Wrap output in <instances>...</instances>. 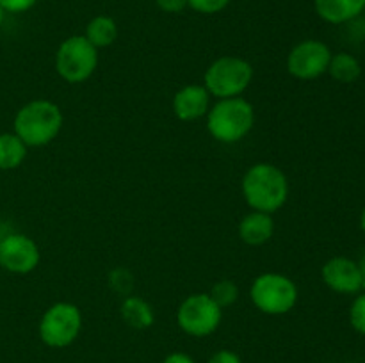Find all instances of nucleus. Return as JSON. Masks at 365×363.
<instances>
[{
  "label": "nucleus",
  "mask_w": 365,
  "mask_h": 363,
  "mask_svg": "<svg viewBox=\"0 0 365 363\" xmlns=\"http://www.w3.org/2000/svg\"><path fill=\"white\" fill-rule=\"evenodd\" d=\"M331 52L327 43L319 39H305L291 50L287 57V70L299 80H312L328 71Z\"/></svg>",
  "instance_id": "nucleus-9"
},
{
  "label": "nucleus",
  "mask_w": 365,
  "mask_h": 363,
  "mask_svg": "<svg viewBox=\"0 0 365 363\" xmlns=\"http://www.w3.org/2000/svg\"><path fill=\"white\" fill-rule=\"evenodd\" d=\"M253 80V68L241 57L227 56L214 60L205 71V89L216 98H235Z\"/></svg>",
  "instance_id": "nucleus-4"
},
{
  "label": "nucleus",
  "mask_w": 365,
  "mask_h": 363,
  "mask_svg": "<svg viewBox=\"0 0 365 363\" xmlns=\"http://www.w3.org/2000/svg\"><path fill=\"white\" fill-rule=\"evenodd\" d=\"M328 71H330L331 77L337 82H342V84H351L362 73V66H360L359 59L351 53H335L331 56L330 64H328Z\"/></svg>",
  "instance_id": "nucleus-18"
},
{
  "label": "nucleus",
  "mask_w": 365,
  "mask_h": 363,
  "mask_svg": "<svg viewBox=\"0 0 365 363\" xmlns=\"http://www.w3.org/2000/svg\"><path fill=\"white\" fill-rule=\"evenodd\" d=\"M274 223L271 214L257 212L253 210L252 214L245 217L239 224V237L242 242L248 246H262L273 237Z\"/></svg>",
  "instance_id": "nucleus-14"
},
{
  "label": "nucleus",
  "mask_w": 365,
  "mask_h": 363,
  "mask_svg": "<svg viewBox=\"0 0 365 363\" xmlns=\"http://www.w3.org/2000/svg\"><path fill=\"white\" fill-rule=\"evenodd\" d=\"M353 363H355V362H353Z\"/></svg>",
  "instance_id": "nucleus-29"
},
{
  "label": "nucleus",
  "mask_w": 365,
  "mask_h": 363,
  "mask_svg": "<svg viewBox=\"0 0 365 363\" xmlns=\"http://www.w3.org/2000/svg\"><path fill=\"white\" fill-rule=\"evenodd\" d=\"M4 20H6V11H4V7L0 6V25L4 23Z\"/></svg>",
  "instance_id": "nucleus-28"
},
{
  "label": "nucleus",
  "mask_w": 365,
  "mask_h": 363,
  "mask_svg": "<svg viewBox=\"0 0 365 363\" xmlns=\"http://www.w3.org/2000/svg\"><path fill=\"white\" fill-rule=\"evenodd\" d=\"M86 39L91 43L96 48H106V46L113 45L118 38V25L107 14H98L93 18L86 27Z\"/></svg>",
  "instance_id": "nucleus-17"
},
{
  "label": "nucleus",
  "mask_w": 365,
  "mask_h": 363,
  "mask_svg": "<svg viewBox=\"0 0 365 363\" xmlns=\"http://www.w3.org/2000/svg\"><path fill=\"white\" fill-rule=\"evenodd\" d=\"M163 363H195L191 356L184 354V352H173V354L166 356Z\"/></svg>",
  "instance_id": "nucleus-25"
},
{
  "label": "nucleus",
  "mask_w": 365,
  "mask_h": 363,
  "mask_svg": "<svg viewBox=\"0 0 365 363\" xmlns=\"http://www.w3.org/2000/svg\"><path fill=\"white\" fill-rule=\"evenodd\" d=\"M321 20L331 25L348 23L365 11V0H314Z\"/></svg>",
  "instance_id": "nucleus-13"
},
{
  "label": "nucleus",
  "mask_w": 365,
  "mask_h": 363,
  "mask_svg": "<svg viewBox=\"0 0 365 363\" xmlns=\"http://www.w3.org/2000/svg\"><path fill=\"white\" fill-rule=\"evenodd\" d=\"M210 95L205 85H185L175 95L173 110L178 120L195 121L209 112Z\"/></svg>",
  "instance_id": "nucleus-12"
},
{
  "label": "nucleus",
  "mask_w": 365,
  "mask_h": 363,
  "mask_svg": "<svg viewBox=\"0 0 365 363\" xmlns=\"http://www.w3.org/2000/svg\"><path fill=\"white\" fill-rule=\"evenodd\" d=\"M27 157V144L16 134H0V171H11L21 166Z\"/></svg>",
  "instance_id": "nucleus-16"
},
{
  "label": "nucleus",
  "mask_w": 365,
  "mask_h": 363,
  "mask_svg": "<svg viewBox=\"0 0 365 363\" xmlns=\"http://www.w3.org/2000/svg\"><path fill=\"white\" fill-rule=\"evenodd\" d=\"M223 308L209 294H192L182 301L177 312V322L191 337H207L217 330Z\"/></svg>",
  "instance_id": "nucleus-8"
},
{
  "label": "nucleus",
  "mask_w": 365,
  "mask_h": 363,
  "mask_svg": "<svg viewBox=\"0 0 365 363\" xmlns=\"http://www.w3.org/2000/svg\"><path fill=\"white\" fill-rule=\"evenodd\" d=\"M98 66V48L86 36H70L61 43L56 53V70L70 84L84 82Z\"/></svg>",
  "instance_id": "nucleus-6"
},
{
  "label": "nucleus",
  "mask_w": 365,
  "mask_h": 363,
  "mask_svg": "<svg viewBox=\"0 0 365 363\" xmlns=\"http://www.w3.org/2000/svg\"><path fill=\"white\" fill-rule=\"evenodd\" d=\"M39 248L31 237L11 233L0 241V267L13 274H29L38 267Z\"/></svg>",
  "instance_id": "nucleus-10"
},
{
  "label": "nucleus",
  "mask_w": 365,
  "mask_h": 363,
  "mask_svg": "<svg viewBox=\"0 0 365 363\" xmlns=\"http://www.w3.org/2000/svg\"><path fill=\"white\" fill-rule=\"evenodd\" d=\"M250 295L260 312L267 315H284L298 302V287L284 274L266 273L255 278Z\"/></svg>",
  "instance_id": "nucleus-5"
},
{
  "label": "nucleus",
  "mask_w": 365,
  "mask_h": 363,
  "mask_svg": "<svg viewBox=\"0 0 365 363\" xmlns=\"http://www.w3.org/2000/svg\"><path fill=\"white\" fill-rule=\"evenodd\" d=\"M209 295L221 306V308H227V306L234 305L235 302V299H237L239 295V288L234 281L223 280L217 281V283L214 285Z\"/></svg>",
  "instance_id": "nucleus-19"
},
{
  "label": "nucleus",
  "mask_w": 365,
  "mask_h": 363,
  "mask_svg": "<svg viewBox=\"0 0 365 363\" xmlns=\"http://www.w3.org/2000/svg\"><path fill=\"white\" fill-rule=\"evenodd\" d=\"M255 125V110L245 98L220 100L207 116V128L220 142H237L252 132Z\"/></svg>",
  "instance_id": "nucleus-3"
},
{
  "label": "nucleus",
  "mask_w": 365,
  "mask_h": 363,
  "mask_svg": "<svg viewBox=\"0 0 365 363\" xmlns=\"http://www.w3.org/2000/svg\"><path fill=\"white\" fill-rule=\"evenodd\" d=\"M349 322L355 327V331L365 335V294H360L353 301L351 308H349Z\"/></svg>",
  "instance_id": "nucleus-20"
},
{
  "label": "nucleus",
  "mask_w": 365,
  "mask_h": 363,
  "mask_svg": "<svg viewBox=\"0 0 365 363\" xmlns=\"http://www.w3.org/2000/svg\"><path fill=\"white\" fill-rule=\"evenodd\" d=\"M121 317H123L128 326L135 327V330H146L155 320L152 306L145 299L138 298V295L125 298L123 305H121Z\"/></svg>",
  "instance_id": "nucleus-15"
},
{
  "label": "nucleus",
  "mask_w": 365,
  "mask_h": 363,
  "mask_svg": "<svg viewBox=\"0 0 365 363\" xmlns=\"http://www.w3.org/2000/svg\"><path fill=\"white\" fill-rule=\"evenodd\" d=\"M359 267H360V273H362V288H365V255L362 256V260H360Z\"/></svg>",
  "instance_id": "nucleus-26"
},
{
  "label": "nucleus",
  "mask_w": 365,
  "mask_h": 363,
  "mask_svg": "<svg viewBox=\"0 0 365 363\" xmlns=\"http://www.w3.org/2000/svg\"><path fill=\"white\" fill-rule=\"evenodd\" d=\"M157 7L164 13H180L187 7V0H155Z\"/></svg>",
  "instance_id": "nucleus-23"
},
{
  "label": "nucleus",
  "mask_w": 365,
  "mask_h": 363,
  "mask_svg": "<svg viewBox=\"0 0 365 363\" xmlns=\"http://www.w3.org/2000/svg\"><path fill=\"white\" fill-rule=\"evenodd\" d=\"M63 127V112L48 100H32L14 116V134L29 146H45Z\"/></svg>",
  "instance_id": "nucleus-2"
},
{
  "label": "nucleus",
  "mask_w": 365,
  "mask_h": 363,
  "mask_svg": "<svg viewBox=\"0 0 365 363\" xmlns=\"http://www.w3.org/2000/svg\"><path fill=\"white\" fill-rule=\"evenodd\" d=\"M360 228H362V231L365 233V209L362 210V214H360Z\"/></svg>",
  "instance_id": "nucleus-27"
},
{
  "label": "nucleus",
  "mask_w": 365,
  "mask_h": 363,
  "mask_svg": "<svg viewBox=\"0 0 365 363\" xmlns=\"http://www.w3.org/2000/svg\"><path fill=\"white\" fill-rule=\"evenodd\" d=\"M209 363H242L235 352L232 351H217L212 358L209 359Z\"/></svg>",
  "instance_id": "nucleus-24"
},
{
  "label": "nucleus",
  "mask_w": 365,
  "mask_h": 363,
  "mask_svg": "<svg viewBox=\"0 0 365 363\" xmlns=\"http://www.w3.org/2000/svg\"><path fill=\"white\" fill-rule=\"evenodd\" d=\"M230 0H187V7L202 14H216L228 7Z\"/></svg>",
  "instance_id": "nucleus-21"
},
{
  "label": "nucleus",
  "mask_w": 365,
  "mask_h": 363,
  "mask_svg": "<svg viewBox=\"0 0 365 363\" xmlns=\"http://www.w3.org/2000/svg\"><path fill=\"white\" fill-rule=\"evenodd\" d=\"M38 4V0H0V6L4 7L6 13H25V11L32 9Z\"/></svg>",
  "instance_id": "nucleus-22"
},
{
  "label": "nucleus",
  "mask_w": 365,
  "mask_h": 363,
  "mask_svg": "<svg viewBox=\"0 0 365 363\" xmlns=\"http://www.w3.org/2000/svg\"><path fill=\"white\" fill-rule=\"evenodd\" d=\"M242 194L253 210L273 214L287 201V177L282 173L280 167L273 164H255L246 171L242 178Z\"/></svg>",
  "instance_id": "nucleus-1"
},
{
  "label": "nucleus",
  "mask_w": 365,
  "mask_h": 363,
  "mask_svg": "<svg viewBox=\"0 0 365 363\" xmlns=\"http://www.w3.org/2000/svg\"><path fill=\"white\" fill-rule=\"evenodd\" d=\"M323 281L339 294H356L362 288V273L355 260L335 256L323 265Z\"/></svg>",
  "instance_id": "nucleus-11"
},
{
  "label": "nucleus",
  "mask_w": 365,
  "mask_h": 363,
  "mask_svg": "<svg viewBox=\"0 0 365 363\" xmlns=\"http://www.w3.org/2000/svg\"><path fill=\"white\" fill-rule=\"evenodd\" d=\"M82 330V313L71 302H56L39 320V337L50 347H66Z\"/></svg>",
  "instance_id": "nucleus-7"
}]
</instances>
